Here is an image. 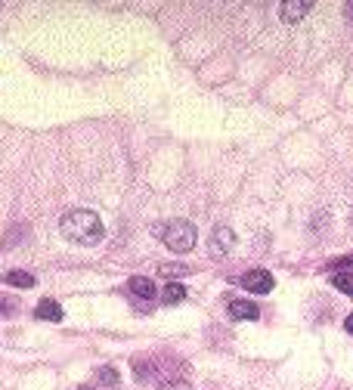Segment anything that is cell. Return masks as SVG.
Here are the masks:
<instances>
[{"label":"cell","instance_id":"cell-1","mask_svg":"<svg viewBox=\"0 0 353 390\" xmlns=\"http://www.w3.org/2000/svg\"><path fill=\"white\" fill-rule=\"evenodd\" d=\"M59 233L75 245H97V242H102V235H106V226H102L97 211L75 208V211H68V214H63Z\"/></svg>","mask_w":353,"mask_h":390},{"label":"cell","instance_id":"cell-2","mask_svg":"<svg viewBox=\"0 0 353 390\" xmlns=\"http://www.w3.org/2000/svg\"><path fill=\"white\" fill-rule=\"evenodd\" d=\"M155 233H158V235H161V242H165L170 251H177V254L192 251V248H195V239H199L195 226L189 223V220H183V217L170 220L168 226H155Z\"/></svg>","mask_w":353,"mask_h":390},{"label":"cell","instance_id":"cell-3","mask_svg":"<svg viewBox=\"0 0 353 390\" xmlns=\"http://www.w3.org/2000/svg\"><path fill=\"white\" fill-rule=\"evenodd\" d=\"M208 242H211L208 245L211 257H227V254H232V248H236V233H232L229 226H214Z\"/></svg>","mask_w":353,"mask_h":390},{"label":"cell","instance_id":"cell-4","mask_svg":"<svg viewBox=\"0 0 353 390\" xmlns=\"http://www.w3.org/2000/svg\"><path fill=\"white\" fill-rule=\"evenodd\" d=\"M242 285L248 288V291H254V294H266V291L276 288V279L266 273V269H248V273L242 276Z\"/></svg>","mask_w":353,"mask_h":390},{"label":"cell","instance_id":"cell-5","mask_svg":"<svg viewBox=\"0 0 353 390\" xmlns=\"http://www.w3.org/2000/svg\"><path fill=\"white\" fill-rule=\"evenodd\" d=\"M310 10H313V0H286V4H279V19L286 25H295L304 19Z\"/></svg>","mask_w":353,"mask_h":390},{"label":"cell","instance_id":"cell-6","mask_svg":"<svg viewBox=\"0 0 353 390\" xmlns=\"http://www.w3.org/2000/svg\"><path fill=\"white\" fill-rule=\"evenodd\" d=\"M227 313L232 319H245V322H254V319H261V307L251 301H242V298H236V301H229L227 303Z\"/></svg>","mask_w":353,"mask_h":390},{"label":"cell","instance_id":"cell-7","mask_svg":"<svg viewBox=\"0 0 353 390\" xmlns=\"http://www.w3.org/2000/svg\"><path fill=\"white\" fill-rule=\"evenodd\" d=\"M127 288H131L134 298H143V301H152L155 298V282L149 276H134L131 282H127Z\"/></svg>","mask_w":353,"mask_h":390},{"label":"cell","instance_id":"cell-8","mask_svg":"<svg viewBox=\"0 0 353 390\" xmlns=\"http://www.w3.org/2000/svg\"><path fill=\"white\" fill-rule=\"evenodd\" d=\"M38 319H47V322H63V307H59L56 301H50V298H44L38 303Z\"/></svg>","mask_w":353,"mask_h":390},{"label":"cell","instance_id":"cell-9","mask_svg":"<svg viewBox=\"0 0 353 390\" xmlns=\"http://www.w3.org/2000/svg\"><path fill=\"white\" fill-rule=\"evenodd\" d=\"M161 301L165 303H183L186 301V285L183 282H168L161 288Z\"/></svg>","mask_w":353,"mask_h":390},{"label":"cell","instance_id":"cell-10","mask_svg":"<svg viewBox=\"0 0 353 390\" xmlns=\"http://www.w3.org/2000/svg\"><path fill=\"white\" fill-rule=\"evenodd\" d=\"M97 384L99 387H118V372L112 369V366H102L97 372Z\"/></svg>","mask_w":353,"mask_h":390},{"label":"cell","instance_id":"cell-11","mask_svg":"<svg viewBox=\"0 0 353 390\" xmlns=\"http://www.w3.org/2000/svg\"><path fill=\"white\" fill-rule=\"evenodd\" d=\"M6 285L31 288V285H34V276H31V273H19V269H13V273H6Z\"/></svg>","mask_w":353,"mask_h":390},{"label":"cell","instance_id":"cell-12","mask_svg":"<svg viewBox=\"0 0 353 390\" xmlns=\"http://www.w3.org/2000/svg\"><path fill=\"white\" fill-rule=\"evenodd\" d=\"M332 285L344 294H353V273H335L332 276Z\"/></svg>","mask_w":353,"mask_h":390},{"label":"cell","instance_id":"cell-13","mask_svg":"<svg viewBox=\"0 0 353 390\" xmlns=\"http://www.w3.org/2000/svg\"><path fill=\"white\" fill-rule=\"evenodd\" d=\"M189 273V267L183 264H165L161 267V276H168V282H170V276H186Z\"/></svg>","mask_w":353,"mask_h":390},{"label":"cell","instance_id":"cell-14","mask_svg":"<svg viewBox=\"0 0 353 390\" xmlns=\"http://www.w3.org/2000/svg\"><path fill=\"white\" fill-rule=\"evenodd\" d=\"M344 328H347V335H353V313H350L347 319H344Z\"/></svg>","mask_w":353,"mask_h":390},{"label":"cell","instance_id":"cell-15","mask_svg":"<svg viewBox=\"0 0 353 390\" xmlns=\"http://www.w3.org/2000/svg\"><path fill=\"white\" fill-rule=\"evenodd\" d=\"M347 13H350V16H353V0H350V4H347Z\"/></svg>","mask_w":353,"mask_h":390},{"label":"cell","instance_id":"cell-16","mask_svg":"<svg viewBox=\"0 0 353 390\" xmlns=\"http://www.w3.org/2000/svg\"><path fill=\"white\" fill-rule=\"evenodd\" d=\"M350 217H353V214H350Z\"/></svg>","mask_w":353,"mask_h":390}]
</instances>
